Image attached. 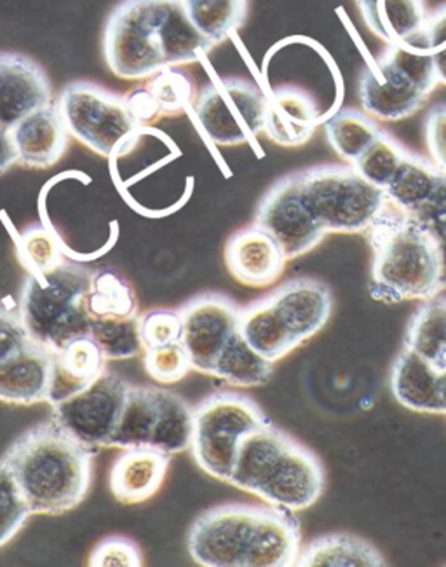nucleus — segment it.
Returning <instances> with one entry per match:
<instances>
[{"mask_svg":"<svg viewBox=\"0 0 446 567\" xmlns=\"http://www.w3.org/2000/svg\"><path fill=\"white\" fill-rule=\"evenodd\" d=\"M229 484L284 511H305L320 499V461L271 423L242 440Z\"/></svg>","mask_w":446,"mask_h":567,"instance_id":"nucleus-5","label":"nucleus"},{"mask_svg":"<svg viewBox=\"0 0 446 567\" xmlns=\"http://www.w3.org/2000/svg\"><path fill=\"white\" fill-rule=\"evenodd\" d=\"M303 196L326 235H365L390 202L356 169L323 165L300 169Z\"/></svg>","mask_w":446,"mask_h":567,"instance_id":"nucleus-8","label":"nucleus"},{"mask_svg":"<svg viewBox=\"0 0 446 567\" xmlns=\"http://www.w3.org/2000/svg\"><path fill=\"white\" fill-rule=\"evenodd\" d=\"M426 144L431 161L446 175V105H436L427 115Z\"/></svg>","mask_w":446,"mask_h":567,"instance_id":"nucleus-44","label":"nucleus"},{"mask_svg":"<svg viewBox=\"0 0 446 567\" xmlns=\"http://www.w3.org/2000/svg\"><path fill=\"white\" fill-rule=\"evenodd\" d=\"M300 567H381L384 557L365 539L351 535H330L315 539L300 551Z\"/></svg>","mask_w":446,"mask_h":567,"instance_id":"nucleus-28","label":"nucleus"},{"mask_svg":"<svg viewBox=\"0 0 446 567\" xmlns=\"http://www.w3.org/2000/svg\"><path fill=\"white\" fill-rule=\"evenodd\" d=\"M90 338L108 360H129L145 353L142 317L102 318L91 321Z\"/></svg>","mask_w":446,"mask_h":567,"instance_id":"nucleus-35","label":"nucleus"},{"mask_svg":"<svg viewBox=\"0 0 446 567\" xmlns=\"http://www.w3.org/2000/svg\"><path fill=\"white\" fill-rule=\"evenodd\" d=\"M180 311L172 309H154L142 317V341L145 351L156 350L163 346L181 341Z\"/></svg>","mask_w":446,"mask_h":567,"instance_id":"nucleus-40","label":"nucleus"},{"mask_svg":"<svg viewBox=\"0 0 446 567\" xmlns=\"http://www.w3.org/2000/svg\"><path fill=\"white\" fill-rule=\"evenodd\" d=\"M269 420L250 396L215 393L194 411L190 451L203 472L229 482L242 440L267 426Z\"/></svg>","mask_w":446,"mask_h":567,"instance_id":"nucleus-10","label":"nucleus"},{"mask_svg":"<svg viewBox=\"0 0 446 567\" xmlns=\"http://www.w3.org/2000/svg\"><path fill=\"white\" fill-rule=\"evenodd\" d=\"M95 451L56 421H42L9 445L4 463L32 515H63L84 502L93 477Z\"/></svg>","mask_w":446,"mask_h":567,"instance_id":"nucleus-3","label":"nucleus"},{"mask_svg":"<svg viewBox=\"0 0 446 567\" xmlns=\"http://www.w3.org/2000/svg\"><path fill=\"white\" fill-rule=\"evenodd\" d=\"M373 35L387 44H412L438 8L427 0H354ZM443 6V4H442ZM439 6V8H442Z\"/></svg>","mask_w":446,"mask_h":567,"instance_id":"nucleus-22","label":"nucleus"},{"mask_svg":"<svg viewBox=\"0 0 446 567\" xmlns=\"http://www.w3.org/2000/svg\"><path fill=\"white\" fill-rule=\"evenodd\" d=\"M189 554L206 567H290L300 555L293 512L269 505H221L189 530Z\"/></svg>","mask_w":446,"mask_h":567,"instance_id":"nucleus-2","label":"nucleus"},{"mask_svg":"<svg viewBox=\"0 0 446 567\" xmlns=\"http://www.w3.org/2000/svg\"><path fill=\"white\" fill-rule=\"evenodd\" d=\"M287 262L281 245L255 224L234 233L226 245L227 271L246 287H269L283 275Z\"/></svg>","mask_w":446,"mask_h":567,"instance_id":"nucleus-17","label":"nucleus"},{"mask_svg":"<svg viewBox=\"0 0 446 567\" xmlns=\"http://www.w3.org/2000/svg\"><path fill=\"white\" fill-rule=\"evenodd\" d=\"M274 363L260 357L251 348L239 330L221 351L215 362L211 374L224 379L227 384L236 388H258L269 383Z\"/></svg>","mask_w":446,"mask_h":567,"instance_id":"nucleus-30","label":"nucleus"},{"mask_svg":"<svg viewBox=\"0 0 446 567\" xmlns=\"http://www.w3.org/2000/svg\"><path fill=\"white\" fill-rule=\"evenodd\" d=\"M211 50L180 0H123L103 32L105 62L124 81H144L169 66L201 62Z\"/></svg>","mask_w":446,"mask_h":567,"instance_id":"nucleus-1","label":"nucleus"},{"mask_svg":"<svg viewBox=\"0 0 446 567\" xmlns=\"http://www.w3.org/2000/svg\"><path fill=\"white\" fill-rule=\"evenodd\" d=\"M159 420V388L129 384L120 424L108 447H151Z\"/></svg>","mask_w":446,"mask_h":567,"instance_id":"nucleus-25","label":"nucleus"},{"mask_svg":"<svg viewBox=\"0 0 446 567\" xmlns=\"http://www.w3.org/2000/svg\"><path fill=\"white\" fill-rule=\"evenodd\" d=\"M443 175L445 173L434 165L433 161L424 159L408 151L403 165L397 169L396 177L384 190L387 202L397 210L415 214L433 198Z\"/></svg>","mask_w":446,"mask_h":567,"instance_id":"nucleus-26","label":"nucleus"},{"mask_svg":"<svg viewBox=\"0 0 446 567\" xmlns=\"http://www.w3.org/2000/svg\"><path fill=\"white\" fill-rule=\"evenodd\" d=\"M373 251L370 296L384 305L429 300L443 292L438 245L414 215L387 205L365 233Z\"/></svg>","mask_w":446,"mask_h":567,"instance_id":"nucleus-4","label":"nucleus"},{"mask_svg":"<svg viewBox=\"0 0 446 567\" xmlns=\"http://www.w3.org/2000/svg\"><path fill=\"white\" fill-rule=\"evenodd\" d=\"M412 215L429 230L438 245L443 262V290H446V175H443L433 198Z\"/></svg>","mask_w":446,"mask_h":567,"instance_id":"nucleus-42","label":"nucleus"},{"mask_svg":"<svg viewBox=\"0 0 446 567\" xmlns=\"http://www.w3.org/2000/svg\"><path fill=\"white\" fill-rule=\"evenodd\" d=\"M320 124V109L299 87H279L267 96L266 128L269 141L281 147L308 144Z\"/></svg>","mask_w":446,"mask_h":567,"instance_id":"nucleus-20","label":"nucleus"},{"mask_svg":"<svg viewBox=\"0 0 446 567\" xmlns=\"http://www.w3.org/2000/svg\"><path fill=\"white\" fill-rule=\"evenodd\" d=\"M51 103L50 79L38 62L25 54L0 53V124L11 128Z\"/></svg>","mask_w":446,"mask_h":567,"instance_id":"nucleus-15","label":"nucleus"},{"mask_svg":"<svg viewBox=\"0 0 446 567\" xmlns=\"http://www.w3.org/2000/svg\"><path fill=\"white\" fill-rule=\"evenodd\" d=\"M87 564L93 567H142L144 557L133 539L111 536L96 545Z\"/></svg>","mask_w":446,"mask_h":567,"instance_id":"nucleus-43","label":"nucleus"},{"mask_svg":"<svg viewBox=\"0 0 446 567\" xmlns=\"http://www.w3.org/2000/svg\"><path fill=\"white\" fill-rule=\"evenodd\" d=\"M324 132L335 153L349 165H354L384 130L365 111L344 109L326 121Z\"/></svg>","mask_w":446,"mask_h":567,"instance_id":"nucleus-31","label":"nucleus"},{"mask_svg":"<svg viewBox=\"0 0 446 567\" xmlns=\"http://www.w3.org/2000/svg\"><path fill=\"white\" fill-rule=\"evenodd\" d=\"M438 84L429 51L412 44H387L361 75V105L373 120L396 123L424 107Z\"/></svg>","mask_w":446,"mask_h":567,"instance_id":"nucleus-7","label":"nucleus"},{"mask_svg":"<svg viewBox=\"0 0 446 567\" xmlns=\"http://www.w3.org/2000/svg\"><path fill=\"white\" fill-rule=\"evenodd\" d=\"M189 20L209 44L217 48L245 25L248 0H187Z\"/></svg>","mask_w":446,"mask_h":567,"instance_id":"nucleus-33","label":"nucleus"},{"mask_svg":"<svg viewBox=\"0 0 446 567\" xmlns=\"http://www.w3.org/2000/svg\"><path fill=\"white\" fill-rule=\"evenodd\" d=\"M18 163L17 147L8 126L0 124V177Z\"/></svg>","mask_w":446,"mask_h":567,"instance_id":"nucleus-46","label":"nucleus"},{"mask_svg":"<svg viewBox=\"0 0 446 567\" xmlns=\"http://www.w3.org/2000/svg\"><path fill=\"white\" fill-rule=\"evenodd\" d=\"M405 346L439 372L446 369V299L424 300L409 320Z\"/></svg>","mask_w":446,"mask_h":567,"instance_id":"nucleus-29","label":"nucleus"},{"mask_svg":"<svg viewBox=\"0 0 446 567\" xmlns=\"http://www.w3.org/2000/svg\"><path fill=\"white\" fill-rule=\"evenodd\" d=\"M439 400H442L443 414H446V369L439 372Z\"/></svg>","mask_w":446,"mask_h":567,"instance_id":"nucleus-47","label":"nucleus"},{"mask_svg":"<svg viewBox=\"0 0 446 567\" xmlns=\"http://www.w3.org/2000/svg\"><path fill=\"white\" fill-rule=\"evenodd\" d=\"M86 309L93 320L138 315V299L129 281L112 268L93 271Z\"/></svg>","mask_w":446,"mask_h":567,"instance_id":"nucleus-32","label":"nucleus"},{"mask_svg":"<svg viewBox=\"0 0 446 567\" xmlns=\"http://www.w3.org/2000/svg\"><path fill=\"white\" fill-rule=\"evenodd\" d=\"M181 344L189 353L194 370L211 374L227 342L239 332L241 309L218 293H206L180 309Z\"/></svg>","mask_w":446,"mask_h":567,"instance_id":"nucleus-14","label":"nucleus"},{"mask_svg":"<svg viewBox=\"0 0 446 567\" xmlns=\"http://www.w3.org/2000/svg\"><path fill=\"white\" fill-rule=\"evenodd\" d=\"M194 114L215 145L238 147L263 133L267 95L245 79H221L197 93Z\"/></svg>","mask_w":446,"mask_h":567,"instance_id":"nucleus-11","label":"nucleus"},{"mask_svg":"<svg viewBox=\"0 0 446 567\" xmlns=\"http://www.w3.org/2000/svg\"><path fill=\"white\" fill-rule=\"evenodd\" d=\"M93 271L72 260H60L48 271L32 272L21 288L18 317L27 336L48 350H63L69 342L90 338L86 309Z\"/></svg>","mask_w":446,"mask_h":567,"instance_id":"nucleus-6","label":"nucleus"},{"mask_svg":"<svg viewBox=\"0 0 446 567\" xmlns=\"http://www.w3.org/2000/svg\"><path fill=\"white\" fill-rule=\"evenodd\" d=\"M29 339L18 312L11 311L0 302V360L20 350Z\"/></svg>","mask_w":446,"mask_h":567,"instance_id":"nucleus-45","label":"nucleus"},{"mask_svg":"<svg viewBox=\"0 0 446 567\" xmlns=\"http://www.w3.org/2000/svg\"><path fill=\"white\" fill-rule=\"evenodd\" d=\"M144 87L159 117L180 115L197 96L193 78L180 66H169L152 75L151 83Z\"/></svg>","mask_w":446,"mask_h":567,"instance_id":"nucleus-36","label":"nucleus"},{"mask_svg":"<svg viewBox=\"0 0 446 567\" xmlns=\"http://www.w3.org/2000/svg\"><path fill=\"white\" fill-rule=\"evenodd\" d=\"M9 132L17 147L18 163L27 168H50L69 148L70 133L54 103L18 121Z\"/></svg>","mask_w":446,"mask_h":567,"instance_id":"nucleus-19","label":"nucleus"},{"mask_svg":"<svg viewBox=\"0 0 446 567\" xmlns=\"http://www.w3.org/2000/svg\"><path fill=\"white\" fill-rule=\"evenodd\" d=\"M127 390V381L105 370L86 390L51 405V417L81 444L90 449L108 447L123 414Z\"/></svg>","mask_w":446,"mask_h":567,"instance_id":"nucleus-12","label":"nucleus"},{"mask_svg":"<svg viewBox=\"0 0 446 567\" xmlns=\"http://www.w3.org/2000/svg\"><path fill=\"white\" fill-rule=\"evenodd\" d=\"M239 330L245 341L271 363L283 360L287 354L299 348L295 339L291 338L283 323L279 321L267 297L241 309Z\"/></svg>","mask_w":446,"mask_h":567,"instance_id":"nucleus-27","label":"nucleus"},{"mask_svg":"<svg viewBox=\"0 0 446 567\" xmlns=\"http://www.w3.org/2000/svg\"><path fill=\"white\" fill-rule=\"evenodd\" d=\"M21 259L32 272L48 271L63 260L56 241L42 227H32L21 238Z\"/></svg>","mask_w":446,"mask_h":567,"instance_id":"nucleus-41","label":"nucleus"},{"mask_svg":"<svg viewBox=\"0 0 446 567\" xmlns=\"http://www.w3.org/2000/svg\"><path fill=\"white\" fill-rule=\"evenodd\" d=\"M391 388L397 402L409 411L443 414L439 400V370L426 358L406 348L396 358L391 372Z\"/></svg>","mask_w":446,"mask_h":567,"instance_id":"nucleus-24","label":"nucleus"},{"mask_svg":"<svg viewBox=\"0 0 446 567\" xmlns=\"http://www.w3.org/2000/svg\"><path fill=\"white\" fill-rule=\"evenodd\" d=\"M193 435L194 411L189 403L173 391L159 388V420L151 447L173 456L190 449Z\"/></svg>","mask_w":446,"mask_h":567,"instance_id":"nucleus-34","label":"nucleus"},{"mask_svg":"<svg viewBox=\"0 0 446 567\" xmlns=\"http://www.w3.org/2000/svg\"><path fill=\"white\" fill-rule=\"evenodd\" d=\"M54 353V351H53ZM107 358L91 338H79L54 353L53 381L48 403L63 402L86 390L107 370Z\"/></svg>","mask_w":446,"mask_h":567,"instance_id":"nucleus-23","label":"nucleus"},{"mask_svg":"<svg viewBox=\"0 0 446 567\" xmlns=\"http://www.w3.org/2000/svg\"><path fill=\"white\" fill-rule=\"evenodd\" d=\"M70 136L103 157L121 156L138 141L142 124L135 120L126 96L90 81H74L58 99Z\"/></svg>","mask_w":446,"mask_h":567,"instance_id":"nucleus-9","label":"nucleus"},{"mask_svg":"<svg viewBox=\"0 0 446 567\" xmlns=\"http://www.w3.org/2000/svg\"><path fill=\"white\" fill-rule=\"evenodd\" d=\"M32 517L13 472L0 461V548L8 545Z\"/></svg>","mask_w":446,"mask_h":567,"instance_id":"nucleus-38","label":"nucleus"},{"mask_svg":"<svg viewBox=\"0 0 446 567\" xmlns=\"http://www.w3.org/2000/svg\"><path fill=\"white\" fill-rule=\"evenodd\" d=\"M267 300L299 346L321 332L332 317V292L318 280L300 278L288 281L269 293Z\"/></svg>","mask_w":446,"mask_h":567,"instance_id":"nucleus-16","label":"nucleus"},{"mask_svg":"<svg viewBox=\"0 0 446 567\" xmlns=\"http://www.w3.org/2000/svg\"><path fill=\"white\" fill-rule=\"evenodd\" d=\"M169 454L152 447L124 449L111 470L112 494L123 505L147 502L166 481Z\"/></svg>","mask_w":446,"mask_h":567,"instance_id":"nucleus-21","label":"nucleus"},{"mask_svg":"<svg viewBox=\"0 0 446 567\" xmlns=\"http://www.w3.org/2000/svg\"><path fill=\"white\" fill-rule=\"evenodd\" d=\"M144 367L148 378L157 383H178L193 369L189 353L180 342L163 346L156 350H147L144 354Z\"/></svg>","mask_w":446,"mask_h":567,"instance_id":"nucleus-39","label":"nucleus"},{"mask_svg":"<svg viewBox=\"0 0 446 567\" xmlns=\"http://www.w3.org/2000/svg\"><path fill=\"white\" fill-rule=\"evenodd\" d=\"M181 4H184V2H187V0H180Z\"/></svg>","mask_w":446,"mask_h":567,"instance_id":"nucleus-48","label":"nucleus"},{"mask_svg":"<svg viewBox=\"0 0 446 567\" xmlns=\"http://www.w3.org/2000/svg\"><path fill=\"white\" fill-rule=\"evenodd\" d=\"M54 353L32 339L0 360V402L11 405L48 403Z\"/></svg>","mask_w":446,"mask_h":567,"instance_id":"nucleus-18","label":"nucleus"},{"mask_svg":"<svg viewBox=\"0 0 446 567\" xmlns=\"http://www.w3.org/2000/svg\"><path fill=\"white\" fill-rule=\"evenodd\" d=\"M255 226L281 245L288 260L305 256L328 236L305 202L297 172L279 178L267 190L258 205Z\"/></svg>","mask_w":446,"mask_h":567,"instance_id":"nucleus-13","label":"nucleus"},{"mask_svg":"<svg viewBox=\"0 0 446 567\" xmlns=\"http://www.w3.org/2000/svg\"><path fill=\"white\" fill-rule=\"evenodd\" d=\"M406 154L408 151L400 142L394 141L390 133L382 132L377 142L351 166L366 182L385 190L396 177L397 169L403 165Z\"/></svg>","mask_w":446,"mask_h":567,"instance_id":"nucleus-37","label":"nucleus"}]
</instances>
